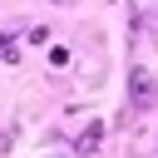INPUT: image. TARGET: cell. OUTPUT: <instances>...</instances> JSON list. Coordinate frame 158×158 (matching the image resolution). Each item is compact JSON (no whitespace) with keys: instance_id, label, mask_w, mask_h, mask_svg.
I'll return each instance as SVG.
<instances>
[{"instance_id":"cell-2","label":"cell","mask_w":158,"mask_h":158,"mask_svg":"<svg viewBox=\"0 0 158 158\" xmlns=\"http://www.w3.org/2000/svg\"><path fill=\"white\" fill-rule=\"evenodd\" d=\"M99 143H104V118H89L79 128V138H74V158H94Z\"/></svg>"},{"instance_id":"cell-5","label":"cell","mask_w":158,"mask_h":158,"mask_svg":"<svg viewBox=\"0 0 158 158\" xmlns=\"http://www.w3.org/2000/svg\"><path fill=\"white\" fill-rule=\"evenodd\" d=\"M0 49H5V35H0Z\"/></svg>"},{"instance_id":"cell-4","label":"cell","mask_w":158,"mask_h":158,"mask_svg":"<svg viewBox=\"0 0 158 158\" xmlns=\"http://www.w3.org/2000/svg\"><path fill=\"white\" fill-rule=\"evenodd\" d=\"M49 5H74V0H49Z\"/></svg>"},{"instance_id":"cell-1","label":"cell","mask_w":158,"mask_h":158,"mask_svg":"<svg viewBox=\"0 0 158 158\" xmlns=\"http://www.w3.org/2000/svg\"><path fill=\"white\" fill-rule=\"evenodd\" d=\"M128 99H133V109H148V104H153V74H148L143 64L128 69Z\"/></svg>"},{"instance_id":"cell-3","label":"cell","mask_w":158,"mask_h":158,"mask_svg":"<svg viewBox=\"0 0 158 158\" xmlns=\"http://www.w3.org/2000/svg\"><path fill=\"white\" fill-rule=\"evenodd\" d=\"M49 64H54V69H64V64H69V49H64V44H59V49H49Z\"/></svg>"}]
</instances>
